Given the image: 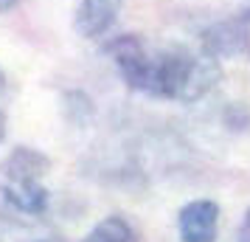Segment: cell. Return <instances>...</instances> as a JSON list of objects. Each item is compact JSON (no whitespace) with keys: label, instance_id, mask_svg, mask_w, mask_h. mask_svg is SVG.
I'll list each match as a JSON object with an SVG mask.
<instances>
[{"label":"cell","instance_id":"4","mask_svg":"<svg viewBox=\"0 0 250 242\" xmlns=\"http://www.w3.org/2000/svg\"><path fill=\"white\" fill-rule=\"evenodd\" d=\"M121 0H82L76 12V31L82 37H102L115 23Z\"/></svg>","mask_w":250,"mask_h":242},{"label":"cell","instance_id":"10","mask_svg":"<svg viewBox=\"0 0 250 242\" xmlns=\"http://www.w3.org/2000/svg\"><path fill=\"white\" fill-rule=\"evenodd\" d=\"M3 88H6V73L0 70V90H3Z\"/></svg>","mask_w":250,"mask_h":242},{"label":"cell","instance_id":"9","mask_svg":"<svg viewBox=\"0 0 250 242\" xmlns=\"http://www.w3.org/2000/svg\"><path fill=\"white\" fill-rule=\"evenodd\" d=\"M3 135H6V115L0 113V138H3Z\"/></svg>","mask_w":250,"mask_h":242},{"label":"cell","instance_id":"5","mask_svg":"<svg viewBox=\"0 0 250 242\" xmlns=\"http://www.w3.org/2000/svg\"><path fill=\"white\" fill-rule=\"evenodd\" d=\"M84 242H135V231L124 217H104L84 237Z\"/></svg>","mask_w":250,"mask_h":242},{"label":"cell","instance_id":"8","mask_svg":"<svg viewBox=\"0 0 250 242\" xmlns=\"http://www.w3.org/2000/svg\"><path fill=\"white\" fill-rule=\"evenodd\" d=\"M14 3H17V0H0V12H6V9H12Z\"/></svg>","mask_w":250,"mask_h":242},{"label":"cell","instance_id":"7","mask_svg":"<svg viewBox=\"0 0 250 242\" xmlns=\"http://www.w3.org/2000/svg\"><path fill=\"white\" fill-rule=\"evenodd\" d=\"M239 242H250V208H248V214H245L242 228H239Z\"/></svg>","mask_w":250,"mask_h":242},{"label":"cell","instance_id":"6","mask_svg":"<svg viewBox=\"0 0 250 242\" xmlns=\"http://www.w3.org/2000/svg\"><path fill=\"white\" fill-rule=\"evenodd\" d=\"M48 169V158H42L40 152L28 150V147H23V150H17L9 158V163H6V172L9 175H20V177H37L40 180V175Z\"/></svg>","mask_w":250,"mask_h":242},{"label":"cell","instance_id":"3","mask_svg":"<svg viewBox=\"0 0 250 242\" xmlns=\"http://www.w3.org/2000/svg\"><path fill=\"white\" fill-rule=\"evenodd\" d=\"M3 200L12 211L25 214V217H40L48 208V192L37 177H20L9 172L3 180Z\"/></svg>","mask_w":250,"mask_h":242},{"label":"cell","instance_id":"1","mask_svg":"<svg viewBox=\"0 0 250 242\" xmlns=\"http://www.w3.org/2000/svg\"><path fill=\"white\" fill-rule=\"evenodd\" d=\"M219 76H222L219 62L208 51H203V54L188 51V48L146 51V62H144L132 90L191 104L203 99L208 90H214Z\"/></svg>","mask_w":250,"mask_h":242},{"label":"cell","instance_id":"2","mask_svg":"<svg viewBox=\"0 0 250 242\" xmlns=\"http://www.w3.org/2000/svg\"><path fill=\"white\" fill-rule=\"evenodd\" d=\"M183 242H216L219 234V206L214 200H194L180 208L177 217Z\"/></svg>","mask_w":250,"mask_h":242}]
</instances>
